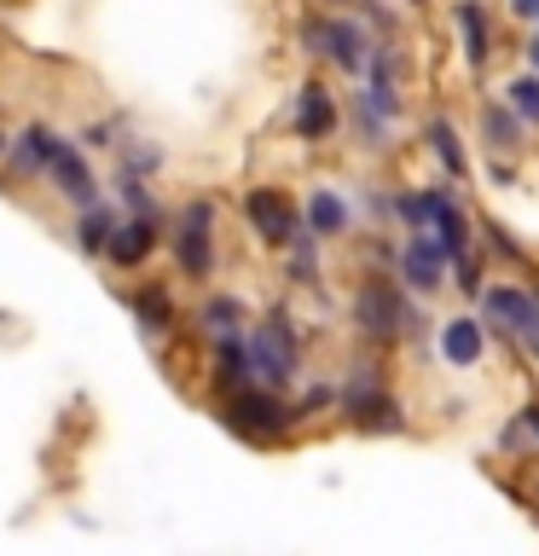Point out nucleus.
Wrapping results in <instances>:
<instances>
[{
    "label": "nucleus",
    "instance_id": "aec40b11",
    "mask_svg": "<svg viewBox=\"0 0 539 556\" xmlns=\"http://www.w3.org/2000/svg\"><path fill=\"white\" fill-rule=\"evenodd\" d=\"M238 319H243V307H238V302H226V295H221V302H209V307H203V325L215 330V337H233V330H238Z\"/></svg>",
    "mask_w": 539,
    "mask_h": 556
},
{
    "label": "nucleus",
    "instance_id": "1a4fd4ad",
    "mask_svg": "<svg viewBox=\"0 0 539 556\" xmlns=\"http://www.w3.org/2000/svg\"><path fill=\"white\" fill-rule=\"evenodd\" d=\"M47 174L59 180V191H64L70 203L93 208V198H99V191H93V174H87V163H82V151H76V146H64V139H59V151H52Z\"/></svg>",
    "mask_w": 539,
    "mask_h": 556
},
{
    "label": "nucleus",
    "instance_id": "4468645a",
    "mask_svg": "<svg viewBox=\"0 0 539 556\" xmlns=\"http://www.w3.org/2000/svg\"><path fill=\"white\" fill-rule=\"evenodd\" d=\"M459 29H464V59L487 64V12L476 7V0H464V7H459Z\"/></svg>",
    "mask_w": 539,
    "mask_h": 556
},
{
    "label": "nucleus",
    "instance_id": "6e6552de",
    "mask_svg": "<svg viewBox=\"0 0 539 556\" xmlns=\"http://www.w3.org/2000/svg\"><path fill=\"white\" fill-rule=\"evenodd\" d=\"M447 243L441 238H412L406 243V255H400V267H406V285H417V290H435V285H441V278H447Z\"/></svg>",
    "mask_w": 539,
    "mask_h": 556
},
{
    "label": "nucleus",
    "instance_id": "a211bd4d",
    "mask_svg": "<svg viewBox=\"0 0 539 556\" xmlns=\"http://www.w3.org/2000/svg\"><path fill=\"white\" fill-rule=\"evenodd\" d=\"M134 307H139V319H146V330H168V325H174V313H168V295H163V290H139V295H134Z\"/></svg>",
    "mask_w": 539,
    "mask_h": 556
},
{
    "label": "nucleus",
    "instance_id": "4be33fe9",
    "mask_svg": "<svg viewBox=\"0 0 539 556\" xmlns=\"http://www.w3.org/2000/svg\"><path fill=\"white\" fill-rule=\"evenodd\" d=\"M487 139H493L499 151H511V146H522V128H516V122H511V116L499 111V104H493V111H487Z\"/></svg>",
    "mask_w": 539,
    "mask_h": 556
},
{
    "label": "nucleus",
    "instance_id": "f257e3e1",
    "mask_svg": "<svg viewBox=\"0 0 539 556\" xmlns=\"http://www.w3.org/2000/svg\"><path fill=\"white\" fill-rule=\"evenodd\" d=\"M250 365H255V377L261 382H290L296 377V337L278 319L267 325H255V337H250Z\"/></svg>",
    "mask_w": 539,
    "mask_h": 556
},
{
    "label": "nucleus",
    "instance_id": "ddd939ff",
    "mask_svg": "<svg viewBox=\"0 0 539 556\" xmlns=\"http://www.w3.org/2000/svg\"><path fill=\"white\" fill-rule=\"evenodd\" d=\"M441 354H447L452 365H476V359H481V325H476V319H452V325L441 330Z\"/></svg>",
    "mask_w": 539,
    "mask_h": 556
},
{
    "label": "nucleus",
    "instance_id": "0eeeda50",
    "mask_svg": "<svg viewBox=\"0 0 539 556\" xmlns=\"http://www.w3.org/2000/svg\"><path fill=\"white\" fill-rule=\"evenodd\" d=\"M308 41H313V52L337 59L342 70H365V29L360 24H342V17H330V24H308Z\"/></svg>",
    "mask_w": 539,
    "mask_h": 556
},
{
    "label": "nucleus",
    "instance_id": "9d476101",
    "mask_svg": "<svg viewBox=\"0 0 539 556\" xmlns=\"http://www.w3.org/2000/svg\"><path fill=\"white\" fill-rule=\"evenodd\" d=\"M342 406L360 417V429H400V412H394V400H383L372 389V377H354L342 389Z\"/></svg>",
    "mask_w": 539,
    "mask_h": 556
},
{
    "label": "nucleus",
    "instance_id": "f3484780",
    "mask_svg": "<svg viewBox=\"0 0 539 556\" xmlns=\"http://www.w3.org/2000/svg\"><path fill=\"white\" fill-rule=\"evenodd\" d=\"M308 226H313V232H342V226H348V208L337 203V198H330V191H313V203H308Z\"/></svg>",
    "mask_w": 539,
    "mask_h": 556
},
{
    "label": "nucleus",
    "instance_id": "b1692460",
    "mask_svg": "<svg viewBox=\"0 0 539 556\" xmlns=\"http://www.w3.org/2000/svg\"><path fill=\"white\" fill-rule=\"evenodd\" d=\"M522 417H528V424H534V429H539V412H522Z\"/></svg>",
    "mask_w": 539,
    "mask_h": 556
},
{
    "label": "nucleus",
    "instance_id": "dca6fc26",
    "mask_svg": "<svg viewBox=\"0 0 539 556\" xmlns=\"http://www.w3.org/2000/svg\"><path fill=\"white\" fill-rule=\"evenodd\" d=\"M52 151H59V134H47V128H29L24 139H17V168H47L52 163Z\"/></svg>",
    "mask_w": 539,
    "mask_h": 556
},
{
    "label": "nucleus",
    "instance_id": "f8f14e48",
    "mask_svg": "<svg viewBox=\"0 0 539 556\" xmlns=\"http://www.w3.org/2000/svg\"><path fill=\"white\" fill-rule=\"evenodd\" d=\"M337 128V104H330L325 87H302V99H296V134L302 139H325Z\"/></svg>",
    "mask_w": 539,
    "mask_h": 556
},
{
    "label": "nucleus",
    "instance_id": "423d86ee",
    "mask_svg": "<svg viewBox=\"0 0 539 556\" xmlns=\"http://www.w3.org/2000/svg\"><path fill=\"white\" fill-rule=\"evenodd\" d=\"M226 417H233V429L255 434V441H267V434H278V429L290 424V412L278 406L273 394H255V389H238L233 406H226Z\"/></svg>",
    "mask_w": 539,
    "mask_h": 556
},
{
    "label": "nucleus",
    "instance_id": "9b49d317",
    "mask_svg": "<svg viewBox=\"0 0 539 556\" xmlns=\"http://www.w3.org/2000/svg\"><path fill=\"white\" fill-rule=\"evenodd\" d=\"M151 243H156L151 215H134V220L111 226V243H104V255H111L116 267H134V261H146V255H151Z\"/></svg>",
    "mask_w": 539,
    "mask_h": 556
},
{
    "label": "nucleus",
    "instance_id": "412c9836",
    "mask_svg": "<svg viewBox=\"0 0 539 556\" xmlns=\"http://www.w3.org/2000/svg\"><path fill=\"white\" fill-rule=\"evenodd\" d=\"M111 215H104V208H93V215H87L82 226H76V238H82V250H104V243H111Z\"/></svg>",
    "mask_w": 539,
    "mask_h": 556
},
{
    "label": "nucleus",
    "instance_id": "a878e982",
    "mask_svg": "<svg viewBox=\"0 0 539 556\" xmlns=\"http://www.w3.org/2000/svg\"><path fill=\"white\" fill-rule=\"evenodd\" d=\"M0 146H7V139H0Z\"/></svg>",
    "mask_w": 539,
    "mask_h": 556
},
{
    "label": "nucleus",
    "instance_id": "7ed1b4c3",
    "mask_svg": "<svg viewBox=\"0 0 539 556\" xmlns=\"http://www.w3.org/2000/svg\"><path fill=\"white\" fill-rule=\"evenodd\" d=\"M209 220H215V208H209V203H191L186 215H180L174 255H180V273L186 278H209V267H215V250H209Z\"/></svg>",
    "mask_w": 539,
    "mask_h": 556
},
{
    "label": "nucleus",
    "instance_id": "20e7f679",
    "mask_svg": "<svg viewBox=\"0 0 539 556\" xmlns=\"http://www.w3.org/2000/svg\"><path fill=\"white\" fill-rule=\"evenodd\" d=\"M243 215H250V226L267 243H296V232H302V220H296L285 191H250V198H243Z\"/></svg>",
    "mask_w": 539,
    "mask_h": 556
},
{
    "label": "nucleus",
    "instance_id": "6ab92c4d",
    "mask_svg": "<svg viewBox=\"0 0 539 556\" xmlns=\"http://www.w3.org/2000/svg\"><path fill=\"white\" fill-rule=\"evenodd\" d=\"M511 111L539 128V76H516V81H511Z\"/></svg>",
    "mask_w": 539,
    "mask_h": 556
},
{
    "label": "nucleus",
    "instance_id": "2eb2a0df",
    "mask_svg": "<svg viewBox=\"0 0 539 556\" xmlns=\"http://www.w3.org/2000/svg\"><path fill=\"white\" fill-rule=\"evenodd\" d=\"M429 146H435V156L447 163V174H469L464 146H459V134H452V122H447V116H435V122H429Z\"/></svg>",
    "mask_w": 539,
    "mask_h": 556
},
{
    "label": "nucleus",
    "instance_id": "39448f33",
    "mask_svg": "<svg viewBox=\"0 0 539 556\" xmlns=\"http://www.w3.org/2000/svg\"><path fill=\"white\" fill-rule=\"evenodd\" d=\"M354 319H360L365 337H383V342H389L394 330L406 325V307H400V295L383 285V278H372V285L360 290V302H354Z\"/></svg>",
    "mask_w": 539,
    "mask_h": 556
},
{
    "label": "nucleus",
    "instance_id": "f03ea898",
    "mask_svg": "<svg viewBox=\"0 0 539 556\" xmlns=\"http://www.w3.org/2000/svg\"><path fill=\"white\" fill-rule=\"evenodd\" d=\"M487 313H493V325H504L511 337H522L539 354V295L534 290H522V285L487 290Z\"/></svg>",
    "mask_w": 539,
    "mask_h": 556
},
{
    "label": "nucleus",
    "instance_id": "5701e85b",
    "mask_svg": "<svg viewBox=\"0 0 539 556\" xmlns=\"http://www.w3.org/2000/svg\"><path fill=\"white\" fill-rule=\"evenodd\" d=\"M511 12L522 17V24H539V0H511Z\"/></svg>",
    "mask_w": 539,
    "mask_h": 556
},
{
    "label": "nucleus",
    "instance_id": "393cba45",
    "mask_svg": "<svg viewBox=\"0 0 539 556\" xmlns=\"http://www.w3.org/2000/svg\"><path fill=\"white\" fill-rule=\"evenodd\" d=\"M528 52H534V70H539V41H534V47H528Z\"/></svg>",
    "mask_w": 539,
    "mask_h": 556
}]
</instances>
